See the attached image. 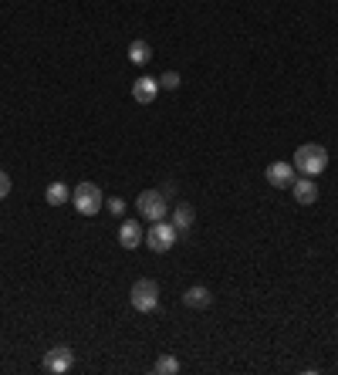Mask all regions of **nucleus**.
I'll return each mask as SVG.
<instances>
[{"label":"nucleus","instance_id":"obj_12","mask_svg":"<svg viewBox=\"0 0 338 375\" xmlns=\"http://www.w3.org/2000/svg\"><path fill=\"white\" fill-rule=\"evenodd\" d=\"M193 220H196V213H193L190 203H179V207L172 209V227L179 230V237H186L193 230Z\"/></svg>","mask_w":338,"mask_h":375},{"label":"nucleus","instance_id":"obj_7","mask_svg":"<svg viewBox=\"0 0 338 375\" xmlns=\"http://www.w3.org/2000/svg\"><path fill=\"white\" fill-rule=\"evenodd\" d=\"M264 176H267V183L274 190H291V183L297 179V169H295V163H271Z\"/></svg>","mask_w":338,"mask_h":375},{"label":"nucleus","instance_id":"obj_6","mask_svg":"<svg viewBox=\"0 0 338 375\" xmlns=\"http://www.w3.org/2000/svg\"><path fill=\"white\" fill-rule=\"evenodd\" d=\"M71 365H75V352L65 348V345L51 348V352L44 355V362H41V369L47 375H65V372H71Z\"/></svg>","mask_w":338,"mask_h":375},{"label":"nucleus","instance_id":"obj_11","mask_svg":"<svg viewBox=\"0 0 338 375\" xmlns=\"http://www.w3.org/2000/svg\"><path fill=\"white\" fill-rule=\"evenodd\" d=\"M44 200H47V207H65L71 200V186L61 183V179H54V183L44 186Z\"/></svg>","mask_w":338,"mask_h":375},{"label":"nucleus","instance_id":"obj_2","mask_svg":"<svg viewBox=\"0 0 338 375\" xmlns=\"http://www.w3.org/2000/svg\"><path fill=\"white\" fill-rule=\"evenodd\" d=\"M128 301H132V308H135L139 315L156 311V308H159V284H156L153 277H139V281L132 284V291H128Z\"/></svg>","mask_w":338,"mask_h":375},{"label":"nucleus","instance_id":"obj_18","mask_svg":"<svg viewBox=\"0 0 338 375\" xmlns=\"http://www.w3.org/2000/svg\"><path fill=\"white\" fill-rule=\"evenodd\" d=\"M7 193H10V176L0 169V200H7Z\"/></svg>","mask_w":338,"mask_h":375},{"label":"nucleus","instance_id":"obj_3","mask_svg":"<svg viewBox=\"0 0 338 375\" xmlns=\"http://www.w3.org/2000/svg\"><path fill=\"white\" fill-rule=\"evenodd\" d=\"M179 240V230L172 227V220H156L149 230H146V247L153 250V253H169L172 244Z\"/></svg>","mask_w":338,"mask_h":375},{"label":"nucleus","instance_id":"obj_9","mask_svg":"<svg viewBox=\"0 0 338 375\" xmlns=\"http://www.w3.org/2000/svg\"><path fill=\"white\" fill-rule=\"evenodd\" d=\"M291 193H295V200L301 207H311V203H318V183L311 179V176H301L291 183Z\"/></svg>","mask_w":338,"mask_h":375},{"label":"nucleus","instance_id":"obj_15","mask_svg":"<svg viewBox=\"0 0 338 375\" xmlns=\"http://www.w3.org/2000/svg\"><path fill=\"white\" fill-rule=\"evenodd\" d=\"M153 372H159V375H176V372H179V362H176L172 355H163V359L153 365Z\"/></svg>","mask_w":338,"mask_h":375},{"label":"nucleus","instance_id":"obj_10","mask_svg":"<svg viewBox=\"0 0 338 375\" xmlns=\"http://www.w3.org/2000/svg\"><path fill=\"white\" fill-rule=\"evenodd\" d=\"M142 240H146V234H142V223H139V220H126V223L119 227V244L126 250H135Z\"/></svg>","mask_w":338,"mask_h":375},{"label":"nucleus","instance_id":"obj_4","mask_svg":"<svg viewBox=\"0 0 338 375\" xmlns=\"http://www.w3.org/2000/svg\"><path fill=\"white\" fill-rule=\"evenodd\" d=\"M135 209H139V216H146L149 223L166 220V213H169L166 193H163V190H142L139 200H135Z\"/></svg>","mask_w":338,"mask_h":375},{"label":"nucleus","instance_id":"obj_17","mask_svg":"<svg viewBox=\"0 0 338 375\" xmlns=\"http://www.w3.org/2000/svg\"><path fill=\"white\" fill-rule=\"evenodd\" d=\"M109 209H112V216H122V213H126V200H122V196H112V200H109Z\"/></svg>","mask_w":338,"mask_h":375},{"label":"nucleus","instance_id":"obj_8","mask_svg":"<svg viewBox=\"0 0 338 375\" xmlns=\"http://www.w3.org/2000/svg\"><path fill=\"white\" fill-rule=\"evenodd\" d=\"M156 95H159V78L142 75L139 82H132V98H135L139 105H153V102H156Z\"/></svg>","mask_w":338,"mask_h":375},{"label":"nucleus","instance_id":"obj_13","mask_svg":"<svg viewBox=\"0 0 338 375\" xmlns=\"http://www.w3.org/2000/svg\"><path fill=\"white\" fill-rule=\"evenodd\" d=\"M183 304L186 308H196V311H203V308H210L213 304V294H210V288H186V294H183Z\"/></svg>","mask_w":338,"mask_h":375},{"label":"nucleus","instance_id":"obj_14","mask_svg":"<svg viewBox=\"0 0 338 375\" xmlns=\"http://www.w3.org/2000/svg\"><path fill=\"white\" fill-rule=\"evenodd\" d=\"M128 61L132 65H149L153 61V47L146 41H132L128 44Z\"/></svg>","mask_w":338,"mask_h":375},{"label":"nucleus","instance_id":"obj_5","mask_svg":"<svg viewBox=\"0 0 338 375\" xmlns=\"http://www.w3.org/2000/svg\"><path fill=\"white\" fill-rule=\"evenodd\" d=\"M71 203H75V209H78L82 216H95L98 209L105 207V196H102V190H98L95 183H78V186L71 190Z\"/></svg>","mask_w":338,"mask_h":375},{"label":"nucleus","instance_id":"obj_1","mask_svg":"<svg viewBox=\"0 0 338 375\" xmlns=\"http://www.w3.org/2000/svg\"><path fill=\"white\" fill-rule=\"evenodd\" d=\"M295 169L301 176H322L325 169H328V149L325 146H318V142H304V146H297L295 149Z\"/></svg>","mask_w":338,"mask_h":375},{"label":"nucleus","instance_id":"obj_16","mask_svg":"<svg viewBox=\"0 0 338 375\" xmlns=\"http://www.w3.org/2000/svg\"><path fill=\"white\" fill-rule=\"evenodd\" d=\"M179 82H183V78H179V71H163V75H159V88H169V91H172V88H179Z\"/></svg>","mask_w":338,"mask_h":375}]
</instances>
